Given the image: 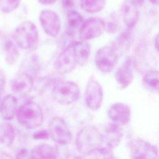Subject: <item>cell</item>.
I'll return each mask as SVG.
<instances>
[{"instance_id": "25", "label": "cell", "mask_w": 159, "mask_h": 159, "mask_svg": "<svg viewBox=\"0 0 159 159\" xmlns=\"http://www.w3.org/2000/svg\"><path fill=\"white\" fill-rule=\"evenodd\" d=\"M21 0H0V11L11 13L19 6Z\"/></svg>"}, {"instance_id": "8", "label": "cell", "mask_w": 159, "mask_h": 159, "mask_svg": "<svg viewBox=\"0 0 159 159\" xmlns=\"http://www.w3.org/2000/svg\"><path fill=\"white\" fill-rule=\"evenodd\" d=\"M78 64V59L71 42L57 57L55 62V67L59 73L65 74L73 71Z\"/></svg>"}, {"instance_id": "17", "label": "cell", "mask_w": 159, "mask_h": 159, "mask_svg": "<svg viewBox=\"0 0 159 159\" xmlns=\"http://www.w3.org/2000/svg\"><path fill=\"white\" fill-rule=\"evenodd\" d=\"M84 21L79 12L72 9L68 11L66 17V35L73 37L76 33L80 34Z\"/></svg>"}, {"instance_id": "5", "label": "cell", "mask_w": 159, "mask_h": 159, "mask_svg": "<svg viewBox=\"0 0 159 159\" xmlns=\"http://www.w3.org/2000/svg\"><path fill=\"white\" fill-rule=\"evenodd\" d=\"M48 130L49 134L55 142L63 145L70 143L72 134L63 118L53 117L50 121Z\"/></svg>"}, {"instance_id": "12", "label": "cell", "mask_w": 159, "mask_h": 159, "mask_svg": "<svg viewBox=\"0 0 159 159\" xmlns=\"http://www.w3.org/2000/svg\"><path fill=\"white\" fill-rule=\"evenodd\" d=\"M122 20L128 29H132L138 22L140 12L138 5L133 0H125L120 6Z\"/></svg>"}, {"instance_id": "20", "label": "cell", "mask_w": 159, "mask_h": 159, "mask_svg": "<svg viewBox=\"0 0 159 159\" xmlns=\"http://www.w3.org/2000/svg\"><path fill=\"white\" fill-rule=\"evenodd\" d=\"M72 45L76 55L78 64L84 65L88 61L91 53V46L87 41H73Z\"/></svg>"}, {"instance_id": "28", "label": "cell", "mask_w": 159, "mask_h": 159, "mask_svg": "<svg viewBox=\"0 0 159 159\" xmlns=\"http://www.w3.org/2000/svg\"><path fill=\"white\" fill-rule=\"evenodd\" d=\"M117 20L114 18H111L108 22H105V29L107 30L109 33H114L117 30Z\"/></svg>"}, {"instance_id": "7", "label": "cell", "mask_w": 159, "mask_h": 159, "mask_svg": "<svg viewBox=\"0 0 159 159\" xmlns=\"http://www.w3.org/2000/svg\"><path fill=\"white\" fill-rule=\"evenodd\" d=\"M84 98L86 106L91 110L97 111L101 107L103 101V90L98 81L93 78L89 80Z\"/></svg>"}, {"instance_id": "34", "label": "cell", "mask_w": 159, "mask_h": 159, "mask_svg": "<svg viewBox=\"0 0 159 159\" xmlns=\"http://www.w3.org/2000/svg\"><path fill=\"white\" fill-rule=\"evenodd\" d=\"M149 1L153 5H158L159 0H149Z\"/></svg>"}, {"instance_id": "14", "label": "cell", "mask_w": 159, "mask_h": 159, "mask_svg": "<svg viewBox=\"0 0 159 159\" xmlns=\"http://www.w3.org/2000/svg\"><path fill=\"white\" fill-rule=\"evenodd\" d=\"M107 115L113 122L120 125H126L130 121L131 112L128 105L122 102H116L109 108Z\"/></svg>"}, {"instance_id": "19", "label": "cell", "mask_w": 159, "mask_h": 159, "mask_svg": "<svg viewBox=\"0 0 159 159\" xmlns=\"http://www.w3.org/2000/svg\"><path fill=\"white\" fill-rule=\"evenodd\" d=\"M58 155L56 148L47 144H41L35 147L30 153L31 158H56Z\"/></svg>"}, {"instance_id": "29", "label": "cell", "mask_w": 159, "mask_h": 159, "mask_svg": "<svg viewBox=\"0 0 159 159\" xmlns=\"http://www.w3.org/2000/svg\"><path fill=\"white\" fill-rule=\"evenodd\" d=\"M4 86H5V78L4 76L0 72V106L4 97L2 95L4 94Z\"/></svg>"}, {"instance_id": "11", "label": "cell", "mask_w": 159, "mask_h": 159, "mask_svg": "<svg viewBox=\"0 0 159 159\" xmlns=\"http://www.w3.org/2000/svg\"><path fill=\"white\" fill-rule=\"evenodd\" d=\"M131 156L133 158H158L157 148L153 144L142 139H137L131 143Z\"/></svg>"}, {"instance_id": "33", "label": "cell", "mask_w": 159, "mask_h": 159, "mask_svg": "<svg viewBox=\"0 0 159 159\" xmlns=\"http://www.w3.org/2000/svg\"><path fill=\"white\" fill-rule=\"evenodd\" d=\"M133 1L138 5L139 7L141 6L142 5H143V2L145 1V0H133Z\"/></svg>"}, {"instance_id": "18", "label": "cell", "mask_w": 159, "mask_h": 159, "mask_svg": "<svg viewBox=\"0 0 159 159\" xmlns=\"http://www.w3.org/2000/svg\"><path fill=\"white\" fill-rule=\"evenodd\" d=\"M17 100L11 94L4 97L0 106V114L2 119L6 120H11L17 112Z\"/></svg>"}, {"instance_id": "16", "label": "cell", "mask_w": 159, "mask_h": 159, "mask_svg": "<svg viewBox=\"0 0 159 159\" xmlns=\"http://www.w3.org/2000/svg\"><path fill=\"white\" fill-rule=\"evenodd\" d=\"M122 138V130L119 124L112 122L106 125L103 139L107 146L112 149L117 147L120 143Z\"/></svg>"}, {"instance_id": "23", "label": "cell", "mask_w": 159, "mask_h": 159, "mask_svg": "<svg viewBox=\"0 0 159 159\" xmlns=\"http://www.w3.org/2000/svg\"><path fill=\"white\" fill-rule=\"evenodd\" d=\"M143 82L149 89L159 94V70L148 71L143 78Z\"/></svg>"}, {"instance_id": "27", "label": "cell", "mask_w": 159, "mask_h": 159, "mask_svg": "<svg viewBox=\"0 0 159 159\" xmlns=\"http://www.w3.org/2000/svg\"><path fill=\"white\" fill-rule=\"evenodd\" d=\"M131 39V36L129 31H126L122 33L120 36L116 39V47H122L125 48L129 45L130 40Z\"/></svg>"}, {"instance_id": "24", "label": "cell", "mask_w": 159, "mask_h": 159, "mask_svg": "<svg viewBox=\"0 0 159 159\" xmlns=\"http://www.w3.org/2000/svg\"><path fill=\"white\" fill-rule=\"evenodd\" d=\"M107 0H80L81 9L89 13H96L102 11L106 6Z\"/></svg>"}, {"instance_id": "15", "label": "cell", "mask_w": 159, "mask_h": 159, "mask_svg": "<svg viewBox=\"0 0 159 159\" xmlns=\"http://www.w3.org/2000/svg\"><path fill=\"white\" fill-rule=\"evenodd\" d=\"M32 76L25 71L18 73L11 83L12 91L19 95L24 96L29 94L33 87Z\"/></svg>"}, {"instance_id": "2", "label": "cell", "mask_w": 159, "mask_h": 159, "mask_svg": "<svg viewBox=\"0 0 159 159\" xmlns=\"http://www.w3.org/2000/svg\"><path fill=\"white\" fill-rule=\"evenodd\" d=\"M16 117L18 122L28 129L39 127L43 120L42 108L34 101H28L21 105L17 110Z\"/></svg>"}, {"instance_id": "21", "label": "cell", "mask_w": 159, "mask_h": 159, "mask_svg": "<svg viewBox=\"0 0 159 159\" xmlns=\"http://www.w3.org/2000/svg\"><path fill=\"white\" fill-rule=\"evenodd\" d=\"M16 139V132L14 127L9 122L0 125V141L7 147L11 146Z\"/></svg>"}, {"instance_id": "3", "label": "cell", "mask_w": 159, "mask_h": 159, "mask_svg": "<svg viewBox=\"0 0 159 159\" xmlns=\"http://www.w3.org/2000/svg\"><path fill=\"white\" fill-rule=\"evenodd\" d=\"M14 40L17 46L22 49L35 50L39 42L38 30L35 25L29 20L19 24L15 30Z\"/></svg>"}, {"instance_id": "4", "label": "cell", "mask_w": 159, "mask_h": 159, "mask_svg": "<svg viewBox=\"0 0 159 159\" xmlns=\"http://www.w3.org/2000/svg\"><path fill=\"white\" fill-rule=\"evenodd\" d=\"M54 100L61 104H70L77 101L80 96V89L77 84L71 81L57 83L52 90Z\"/></svg>"}, {"instance_id": "9", "label": "cell", "mask_w": 159, "mask_h": 159, "mask_svg": "<svg viewBox=\"0 0 159 159\" xmlns=\"http://www.w3.org/2000/svg\"><path fill=\"white\" fill-rule=\"evenodd\" d=\"M40 22L44 32L48 35L55 37L61 29V20L59 16L53 11L43 10L40 14Z\"/></svg>"}, {"instance_id": "31", "label": "cell", "mask_w": 159, "mask_h": 159, "mask_svg": "<svg viewBox=\"0 0 159 159\" xmlns=\"http://www.w3.org/2000/svg\"><path fill=\"white\" fill-rule=\"evenodd\" d=\"M57 0H38V1L43 5H52Z\"/></svg>"}, {"instance_id": "30", "label": "cell", "mask_w": 159, "mask_h": 159, "mask_svg": "<svg viewBox=\"0 0 159 159\" xmlns=\"http://www.w3.org/2000/svg\"><path fill=\"white\" fill-rule=\"evenodd\" d=\"M61 6L64 9L71 10L74 6L75 0H61Z\"/></svg>"}, {"instance_id": "1", "label": "cell", "mask_w": 159, "mask_h": 159, "mask_svg": "<svg viewBox=\"0 0 159 159\" xmlns=\"http://www.w3.org/2000/svg\"><path fill=\"white\" fill-rule=\"evenodd\" d=\"M103 142V135L96 127L92 125L82 128L76 139L78 151L84 155H89L96 149L101 147Z\"/></svg>"}, {"instance_id": "13", "label": "cell", "mask_w": 159, "mask_h": 159, "mask_svg": "<svg viewBox=\"0 0 159 159\" xmlns=\"http://www.w3.org/2000/svg\"><path fill=\"white\" fill-rule=\"evenodd\" d=\"M134 61L127 57L124 63L116 70L114 78L121 89L127 88L134 80Z\"/></svg>"}, {"instance_id": "6", "label": "cell", "mask_w": 159, "mask_h": 159, "mask_svg": "<svg viewBox=\"0 0 159 159\" xmlns=\"http://www.w3.org/2000/svg\"><path fill=\"white\" fill-rule=\"evenodd\" d=\"M117 61V55L112 46L106 45L100 48L95 56L94 62L98 69L103 73L112 71Z\"/></svg>"}, {"instance_id": "32", "label": "cell", "mask_w": 159, "mask_h": 159, "mask_svg": "<svg viewBox=\"0 0 159 159\" xmlns=\"http://www.w3.org/2000/svg\"><path fill=\"white\" fill-rule=\"evenodd\" d=\"M155 48L157 52L159 53V34L157 35V36L155 38Z\"/></svg>"}, {"instance_id": "10", "label": "cell", "mask_w": 159, "mask_h": 159, "mask_svg": "<svg viewBox=\"0 0 159 159\" xmlns=\"http://www.w3.org/2000/svg\"><path fill=\"white\" fill-rule=\"evenodd\" d=\"M105 30V22L99 18H89L84 21L80 32L81 40L87 41L99 37Z\"/></svg>"}, {"instance_id": "22", "label": "cell", "mask_w": 159, "mask_h": 159, "mask_svg": "<svg viewBox=\"0 0 159 159\" xmlns=\"http://www.w3.org/2000/svg\"><path fill=\"white\" fill-rule=\"evenodd\" d=\"M17 47V45L14 40L7 39L4 43L3 49L5 60L6 62L10 65L14 64L18 58L19 52Z\"/></svg>"}, {"instance_id": "26", "label": "cell", "mask_w": 159, "mask_h": 159, "mask_svg": "<svg viewBox=\"0 0 159 159\" xmlns=\"http://www.w3.org/2000/svg\"><path fill=\"white\" fill-rule=\"evenodd\" d=\"M114 153L112 148L107 146L106 147H100L96 149L93 153H91L89 156L93 158H114Z\"/></svg>"}]
</instances>
